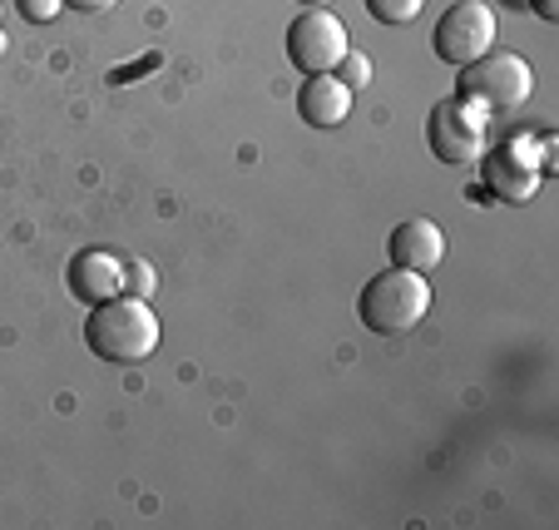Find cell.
I'll return each mask as SVG.
<instances>
[{"instance_id": "obj_9", "label": "cell", "mask_w": 559, "mask_h": 530, "mask_svg": "<svg viewBox=\"0 0 559 530\" xmlns=\"http://www.w3.org/2000/svg\"><path fill=\"white\" fill-rule=\"evenodd\" d=\"M297 115L312 129H337L352 115V90L337 74H307L302 90H297Z\"/></svg>"}, {"instance_id": "obj_8", "label": "cell", "mask_w": 559, "mask_h": 530, "mask_svg": "<svg viewBox=\"0 0 559 530\" xmlns=\"http://www.w3.org/2000/svg\"><path fill=\"white\" fill-rule=\"evenodd\" d=\"M391 263L406 268V273H431L445 258V234L431 219H406L396 234H391Z\"/></svg>"}, {"instance_id": "obj_15", "label": "cell", "mask_w": 559, "mask_h": 530, "mask_svg": "<svg viewBox=\"0 0 559 530\" xmlns=\"http://www.w3.org/2000/svg\"><path fill=\"white\" fill-rule=\"evenodd\" d=\"M15 5H21V15L31 25H50L55 15L64 11V0H15Z\"/></svg>"}, {"instance_id": "obj_17", "label": "cell", "mask_w": 559, "mask_h": 530, "mask_svg": "<svg viewBox=\"0 0 559 530\" xmlns=\"http://www.w3.org/2000/svg\"><path fill=\"white\" fill-rule=\"evenodd\" d=\"M535 15H539V21H555L559 5H555V0H535Z\"/></svg>"}, {"instance_id": "obj_5", "label": "cell", "mask_w": 559, "mask_h": 530, "mask_svg": "<svg viewBox=\"0 0 559 530\" xmlns=\"http://www.w3.org/2000/svg\"><path fill=\"white\" fill-rule=\"evenodd\" d=\"M347 50H352L347 25H342L328 5H307V11L287 25V60L302 74H332Z\"/></svg>"}, {"instance_id": "obj_1", "label": "cell", "mask_w": 559, "mask_h": 530, "mask_svg": "<svg viewBox=\"0 0 559 530\" xmlns=\"http://www.w3.org/2000/svg\"><path fill=\"white\" fill-rule=\"evenodd\" d=\"M85 342L99 362H119V367H139L158 352V318L148 308V297H109V303H95L85 322Z\"/></svg>"}, {"instance_id": "obj_10", "label": "cell", "mask_w": 559, "mask_h": 530, "mask_svg": "<svg viewBox=\"0 0 559 530\" xmlns=\"http://www.w3.org/2000/svg\"><path fill=\"white\" fill-rule=\"evenodd\" d=\"M480 179H486V193L490 199H500V203H530L535 199V189H539V179L545 174L539 169H530V164H520L510 149H496V154H480Z\"/></svg>"}, {"instance_id": "obj_3", "label": "cell", "mask_w": 559, "mask_h": 530, "mask_svg": "<svg viewBox=\"0 0 559 530\" xmlns=\"http://www.w3.org/2000/svg\"><path fill=\"white\" fill-rule=\"evenodd\" d=\"M535 90V74L520 55L510 50H486L480 60L461 64V99H471L486 115H515Z\"/></svg>"}, {"instance_id": "obj_20", "label": "cell", "mask_w": 559, "mask_h": 530, "mask_svg": "<svg viewBox=\"0 0 559 530\" xmlns=\"http://www.w3.org/2000/svg\"><path fill=\"white\" fill-rule=\"evenodd\" d=\"M0 11H5V0H0Z\"/></svg>"}, {"instance_id": "obj_16", "label": "cell", "mask_w": 559, "mask_h": 530, "mask_svg": "<svg viewBox=\"0 0 559 530\" xmlns=\"http://www.w3.org/2000/svg\"><path fill=\"white\" fill-rule=\"evenodd\" d=\"M64 5H70V11H85V15H99V11H109L115 0H64Z\"/></svg>"}, {"instance_id": "obj_4", "label": "cell", "mask_w": 559, "mask_h": 530, "mask_svg": "<svg viewBox=\"0 0 559 530\" xmlns=\"http://www.w3.org/2000/svg\"><path fill=\"white\" fill-rule=\"evenodd\" d=\"M486 129H490V115L475 109L471 99H441L426 119V144L441 164H475L486 154Z\"/></svg>"}, {"instance_id": "obj_2", "label": "cell", "mask_w": 559, "mask_h": 530, "mask_svg": "<svg viewBox=\"0 0 559 530\" xmlns=\"http://www.w3.org/2000/svg\"><path fill=\"white\" fill-rule=\"evenodd\" d=\"M431 313V283L426 273H406V268H386L377 273L357 297L361 328L381 332V338H402Z\"/></svg>"}, {"instance_id": "obj_18", "label": "cell", "mask_w": 559, "mask_h": 530, "mask_svg": "<svg viewBox=\"0 0 559 530\" xmlns=\"http://www.w3.org/2000/svg\"><path fill=\"white\" fill-rule=\"evenodd\" d=\"M302 5H328V0H302Z\"/></svg>"}, {"instance_id": "obj_6", "label": "cell", "mask_w": 559, "mask_h": 530, "mask_svg": "<svg viewBox=\"0 0 559 530\" xmlns=\"http://www.w3.org/2000/svg\"><path fill=\"white\" fill-rule=\"evenodd\" d=\"M431 50L441 55L445 64H455V70L480 60L486 50H496V11H490L486 0H461V5H451L431 31Z\"/></svg>"}, {"instance_id": "obj_14", "label": "cell", "mask_w": 559, "mask_h": 530, "mask_svg": "<svg viewBox=\"0 0 559 530\" xmlns=\"http://www.w3.org/2000/svg\"><path fill=\"white\" fill-rule=\"evenodd\" d=\"M124 293L129 297H148V293H154V268L139 263V258H134V263H124Z\"/></svg>"}, {"instance_id": "obj_19", "label": "cell", "mask_w": 559, "mask_h": 530, "mask_svg": "<svg viewBox=\"0 0 559 530\" xmlns=\"http://www.w3.org/2000/svg\"><path fill=\"white\" fill-rule=\"evenodd\" d=\"M510 5H525V0H510Z\"/></svg>"}, {"instance_id": "obj_7", "label": "cell", "mask_w": 559, "mask_h": 530, "mask_svg": "<svg viewBox=\"0 0 559 530\" xmlns=\"http://www.w3.org/2000/svg\"><path fill=\"white\" fill-rule=\"evenodd\" d=\"M70 293L80 297V303H109V297L124 293V263H119L115 254H105V248H85V254L70 258Z\"/></svg>"}, {"instance_id": "obj_11", "label": "cell", "mask_w": 559, "mask_h": 530, "mask_svg": "<svg viewBox=\"0 0 559 530\" xmlns=\"http://www.w3.org/2000/svg\"><path fill=\"white\" fill-rule=\"evenodd\" d=\"M506 149L515 154L520 164H530V169H539L545 174L549 169V134H515V139H506Z\"/></svg>"}, {"instance_id": "obj_13", "label": "cell", "mask_w": 559, "mask_h": 530, "mask_svg": "<svg viewBox=\"0 0 559 530\" xmlns=\"http://www.w3.org/2000/svg\"><path fill=\"white\" fill-rule=\"evenodd\" d=\"M332 74H337L347 90H361V85L371 80V60H367V55H357V50H347V55L337 60V70H332Z\"/></svg>"}, {"instance_id": "obj_12", "label": "cell", "mask_w": 559, "mask_h": 530, "mask_svg": "<svg viewBox=\"0 0 559 530\" xmlns=\"http://www.w3.org/2000/svg\"><path fill=\"white\" fill-rule=\"evenodd\" d=\"M421 5L426 0H367L371 21H381V25H412L421 15Z\"/></svg>"}]
</instances>
